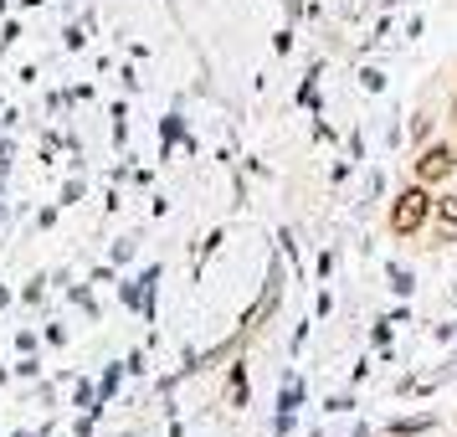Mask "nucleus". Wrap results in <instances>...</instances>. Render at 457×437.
<instances>
[{
    "mask_svg": "<svg viewBox=\"0 0 457 437\" xmlns=\"http://www.w3.org/2000/svg\"><path fill=\"white\" fill-rule=\"evenodd\" d=\"M427 222H432V196H427L421 181H411V186L391 201V231L395 237H416Z\"/></svg>",
    "mask_w": 457,
    "mask_h": 437,
    "instance_id": "nucleus-1",
    "label": "nucleus"
},
{
    "mask_svg": "<svg viewBox=\"0 0 457 437\" xmlns=\"http://www.w3.org/2000/svg\"><path fill=\"white\" fill-rule=\"evenodd\" d=\"M432 134V119H411V139H427Z\"/></svg>",
    "mask_w": 457,
    "mask_h": 437,
    "instance_id": "nucleus-4",
    "label": "nucleus"
},
{
    "mask_svg": "<svg viewBox=\"0 0 457 437\" xmlns=\"http://www.w3.org/2000/svg\"><path fill=\"white\" fill-rule=\"evenodd\" d=\"M432 216H436V242H457V196L432 201Z\"/></svg>",
    "mask_w": 457,
    "mask_h": 437,
    "instance_id": "nucleus-3",
    "label": "nucleus"
},
{
    "mask_svg": "<svg viewBox=\"0 0 457 437\" xmlns=\"http://www.w3.org/2000/svg\"><path fill=\"white\" fill-rule=\"evenodd\" d=\"M453 170H457V155L447 145L421 149V155L411 160V175L421 181V186H442V181H453Z\"/></svg>",
    "mask_w": 457,
    "mask_h": 437,
    "instance_id": "nucleus-2",
    "label": "nucleus"
}]
</instances>
